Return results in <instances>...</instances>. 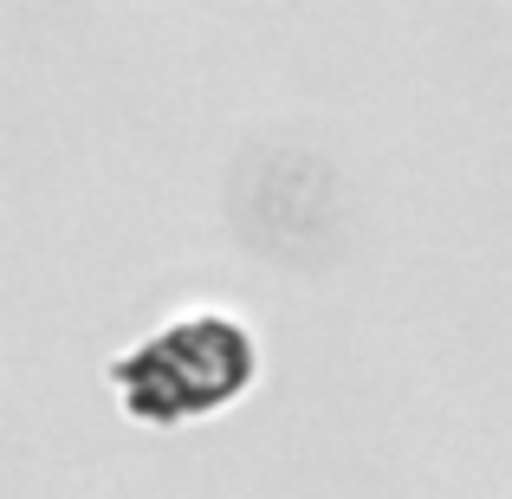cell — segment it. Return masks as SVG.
Masks as SVG:
<instances>
[{
	"instance_id": "obj_1",
	"label": "cell",
	"mask_w": 512,
	"mask_h": 499,
	"mask_svg": "<svg viewBox=\"0 0 512 499\" xmlns=\"http://www.w3.org/2000/svg\"><path fill=\"white\" fill-rule=\"evenodd\" d=\"M253 370V350L247 337L221 318H195V325H175L163 331L137 363L124 370L130 402L143 415H188V409H214L221 396H234Z\"/></svg>"
}]
</instances>
